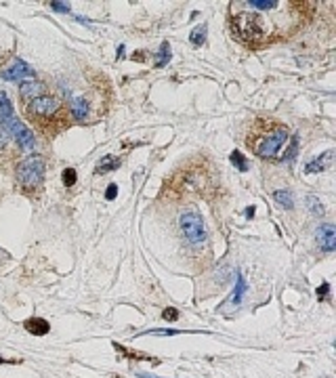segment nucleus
I'll use <instances>...</instances> for the list:
<instances>
[{"label":"nucleus","instance_id":"f03ea898","mask_svg":"<svg viewBox=\"0 0 336 378\" xmlns=\"http://www.w3.org/2000/svg\"><path fill=\"white\" fill-rule=\"evenodd\" d=\"M290 139V131L286 124H279L277 120L271 118H259L246 137L248 147L257 153V156L269 160L277 158V153L282 151Z\"/></svg>","mask_w":336,"mask_h":378},{"label":"nucleus","instance_id":"c85d7f7f","mask_svg":"<svg viewBox=\"0 0 336 378\" xmlns=\"http://www.w3.org/2000/svg\"><path fill=\"white\" fill-rule=\"evenodd\" d=\"M0 363H7V361H5V359H3V357H0Z\"/></svg>","mask_w":336,"mask_h":378},{"label":"nucleus","instance_id":"f257e3e1","mask_svg":"<svg viewBox=\"0 0 336 378\" xmlns=\"http://www.w3.org/2000/svg\"><path fill=\"white\" fill-rule=\"evenodd\" d=\"M286 5L288 3H279V0H248V3L231 5L233 34L250 45H265L267 40L284 34V19L292 15V11H282Z\"/></svg>","mask_w":336,"mask_h":378},{"label":"nucleus","instance_id":"b1692460","mask_svg":"<svg viewBox=\"0 0 336 378\" xmlns=\"http://www.w3.org/2000/svg\"><path fill=\"white\" fill-rule=\"evenodd\" d=\"M164 319L177 321V319H179V311H177V309H173V307H168V309H164Z\"/></svg>","mask_w":336,"mask_h":378},{"label":"nucleus","instance_id":"6e6552de","mask_svg":"<svg viewBox=\"0 0 336 378\" xmlns=\"http://www.w3.org/2000/svg\"><path fill=\"white\" fill-rule=\"evenodd\" d=\"M315 237H317V244L324 252H334L336 250V231H334V225L326 223V225H319L317 231H315Z\"/></svg>","mask_w":336,"mask_h":378},{"label":"nucleus","instance_id":"f3484780","mask_svg":"<svg viewBox=\"0 0 336 378\" xmlns=\"http://www.w3.org/2000/svg\"><path fill=\"white\" fill-rule=\"evenodd\" d=\"M189 42L193 47H200L206 42V25H198V27H193V32L189 34Z\"/></svg>","mask_w":336,"mask_h":378},{"label":"nucleus","instance_id":"2eb2a0df","mask_svg":"<svg viewBox=\"0 0 336 378\" xmlns=\"http://www.w3.org/2000/svg\"><path fill=\"white\" fill-rule=\"evenodd\" d=\"M13 116H15V109H13L11 99L7 97V93L0 91V122L7 120V118H13Z\"/></svg>","mask_w":336,"mask_h":378},{"label":"nucleus","instance_id":"cd10ccee","mask_svg":"<svg viewBox=\"0 0 336 378\" xmlns=\"http://www.w3.org/2000/svg\"><path fill=\"white\" fill-rule=\"evenodd\" d=\"M141 378H160V376H151V374H139Z\"/></svg>","mask_w":336,"mask_h":378},{"label":"nucleus","instance_id":"6ab92c4d","mask_svg":"<svg viewBox=\"0 0 336 378\" xmlns=\"http://www.w3.org/2000/svg\"><path fill=\"white\" fill-rule=\"evenodd\" d=\"M168 61H171V45L168 42H162V47H160V53H158V65H166Z\"/></svg>","mask_w":336,"mask_h":378},{"label":"nucleus","instance_id":"1a4fd4ad","mask_svg":"<svg viewBox=\"0 0 336 378\" xmlns=\"http://www.w3.org/2000/svg\"><path fill=\"white\" fill-rule=\"evenodd\" d=\"M47 91V84L40 82V80H27V82H21L19 84V95L21 99H38V97H42Z\"/></svg>","mask_w":336,"mask_h":378},{"label":"nucleus","instance_id":"4be33fe9","mask_svg":"<svg viewBox=\"0 0 336 378\" xmlns=\"http://www.w3.org/2000/svg\"><path fill=\"white\" fill-rule=\"evenodd\" d=\"M51 9L55 13H69V5L67 3H51Z\"/></svg>","mask_w":336,"mask_h":378},{"label":"nucleus","instance_id":"f8f14e48","mask_svg":"<svg viewBox=\"0 0 336 378\" xmlns=\"http://www.w3.org/2000/svg\"><path fill=\"white\" fill-rule=\"evenodd\" d=\"M246 290H248V286H246V279H244V275L237 271V275H235V288H233V292H231V297H229V301L225 303V305H229V307H237L242 303V297L246 294Z\"/></svg>","mask_w":336,"mask_h":378},{"label":"nucleus","instance_id":"a211bd4d","mask_svg":"<svg viewBox=\"0 0 336 378\" xmlns=\"http://www.w3.org/2000/svg\"><path fill=\"white\" fill-rule=\"evenodd\" d=\"M231 162H233V166L240 168L242 173H246L248 168H250V166H248V160L242 156V151H237V149H235V151H231Z\"/></svg>","mask_w":336,"mask_h":378},{"label":"nucleus","instance_id":"bb28decb","mask_svg":"<svg viewBox=\"0 0 336 378\" xmlns=\"http://www.w3.org/2000/svg\"><path fill=\"white\" fill-rule=\"evenodd\" d=\"M151 334H160V336H166V334H177V330H151Z\"/></svg>","mask_w":336,"mask_h":378},{"label":"nucleus","instance_id":"7ed1b4c3","mask_svg":"<svg viewBox=\"0 0 336 378\" xmlns=\"http://www.w3.org/2000/svg\"><path fill=\"white\" fill-rule=\"evenodd\" d=\"M45 171H47V162L42 156H27L19 162L15 177H17V183L27 189V191H34L42 185L45 181Z\"/></svg>","mask_w":336,"mask_h":378},{"label":"nucleus","instance_id":"0eeeda50","mask_svg":"<svg viewBox=\"0 0 336 378\" xmlns=\"http://www.w3.org/2000/svg\"><path fill=\"white\" fill-rule=\"evenodd\" d=\"M0 78H3V80H9V82H13V80H23V82H27V80H36V72H34V67L27 65L23 59H17L11 67H7V69H3V72H0Z\"/></svg>","mask_w":336,"mask_h":378},{"label":"nucleus","instance_id":"20e7f679","mask_svg":"<svg viewBox=\"0 0 336 378\" xmlns=\"http://www.w3.org/2000/svg\"><path fill=\"white\" fill-rule=\"evenodd\" d=\"M63 111L61 101L53 95H42L38 99H32L30 103L25 105V114L30 120L40 122V124H47L53 122L55 118H59V114Z\"/></svg>","mask_w":336,"mask_h":378},{"label":"nucleus","instance_id":"393cba45","mask_svg":"<svg viewBox=\"0 0 336 378\" xmlns=\"http://www.w3.org/2000/svg\"><path fill=\"white\" fill-rule=\"evenodd\" d=\"M116 193H118V185H116V183H111V185L107 187V191H105V198H107V200H114V198H116Z\"/></svg>","mask_w":336,"mask_h":378},{"label":"nucleus","instance_id":"dca6fc26","mask_svg":"<svg viewBox=\"0 0 336 378\" xmlns=\"http://www.w3.org/2000/svg\"><path fill=\"white\" fill-rule=\"evenodd\" d=\"M273 200L282 206V208H288V210H292L294 208V200H292V195H290V191H284V189H277V191H273Z\"/></svg>","mask_w":336,"mask_h":378},{"label":"nucleus","instance_id":"423d86ee","mask_svg":"<svg viewBox=\"0 0 336 378\" xmlns=\"http://www.w3.org/2000/svg\"><path fill=\"white\" fill-rule=\"evenodd\" d=\"M0 126H3V129L9 133V137L15 139L21 151H32V149H34L36 137H34V133L27 129V126H25L21 120H17L15 116H13V118L3 120V122H0Z\"/></svg>","mask_w":336,"mask_h":378},{"label":"nucleus","instance_id":"39448f33","mask_svg":"<svg viewBox=\"0 0 336 378\" xmlns=\"http://www.w3.org/2000/svg\"><path fill=\"white\" fill-rule=\"evenodd\" d=\"M179 227L183 231L185 240L191 244V246H200L206 242V229H204V221L200 217V213H195V210H187L179 217Z\"/></svg>","mask_w":336,"mask_h":378},{"label":"nucleus","instance_id":"a878e982","mask_svg":"<svg viewBox=\"0 0 336 378\" xmlns=\"http://www.w3.org/2000/svg\"><path fill=\"white\" fill-rule=\"evenodd\" d=\"M330 292L328 284H321V288H317V299H326V294Z\"/></svg>","mask_w":336,"mask_h":378},{"label":"nucleus","instance_id":"5701e85b","mask_svg":"<svg viewBox=\"0 0 336 378\" xmlns=\"http://www.w3.org/2000/svg\"><path fill=\"white\" fill-rule=\"evenodd\" d=\"M7 145H9V133L0 126V151L3 149H7Z\"/></svg>","mask_w":336,"mask_h":378},{"label":"nucleus","instance_id":"412c9836","mask_svg":"<svg viewBox=\"0 0 336 378\" xmlns=\"http://www.w3.org/2000/svg\"><path fill=\"white\" fill-rule=\"evenodd\" d=\"M307 204H309V208H311L313 215H324V206H321V204L317 202V198H313V195H309V198H307Z\"/></svg>","mask_w":336,"mask_h":378},{"label":"nucleus","instance_id":"9d476101","mask_svg":"<svg viewBox=\"0 0 336 378\" xmlns=\"http://www.w3.org/2000/svg\"><path fill=\"white\" fill-rule=\"evenodd\" d=\"M332 158H334V151L332 149H328V151H324L321 156H317V158H313L311 162H307V166H305V171L309 173V175H313V173H321V171H326V168L332 164Z\"/></svg>","mask_w":336,"mask_h":378},{"label":"nucleus","instance_id":"ddd939ff","mask_svg":"<svg viewBox=\"0 0 336 378\" xmlns=\"http://www.w3.org/2000/svg\"><path fill=\"white\" fill-rule=\"evenodd\" d=\"M25 328H27V332H32V334H36V336H42V334H47V332L51 330L49 321H47V319H42V317H32V319H27V321H25Z\"/></svg>","mask_w":336,"mask_h":378},{"label":"nucleus","instance_id":"aec40b11","mask_svg":"<svg viewBox=\"0 0 336 378\" xmlns=\"http://www.w3.org/2000/svg\"><path fill=\"white\" fill-rule=\"evenodd\" d=\"M61 177H63V183H65L67 187H72V185L76 183V179H78V175H76L74 168H65Z\"/></svg>","mask_w":336,"mask_h":378},{"label":"nucleus","instance_id":"4468645a","mask_svg":"<svg viewBox=\"0 0 336 378\" xmlns=\"http://www.w3.org/2000/svg\"><path fill=\"white\" fill-rule=\"evenodd\" d=\"M118 166H120V160L116 156H105V158L99 160V164H97V168H95V173L97 175H105V173L116 171Z\"/></svg>","mask_w":336,"mask_h":378},{"label":"nucleus","instance_id":"9b49d317","mask_svg":"<svg viewBox=\"0 0 336 378\" xmlns=\"http://www.w3.org/2000/svg\"><path fill=\"white\" fill-rule=\"evenodd\" d=\"M69 111L78 122H82L89 116V103L84 101V97H69Z\"/></svg>","mask_w":336,"mask_h":378}]
</instances>
